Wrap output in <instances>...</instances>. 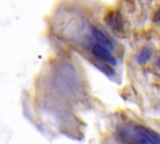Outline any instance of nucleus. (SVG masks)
<instances>
[{"mask_svg":"<svg viewBox=\"0 0 160 144\" xmlns=\"http://www.w3.org/2000/svg\"><path fill=\"white\" fill-rule=\"evenodd\" d=\"M91 51L99 60H101V61H104L109 65H115L116 64V59L114 58V55L110 53V50L105 49L104 46H101L99 44H92L91 45Z\"/></svg>","mask_w":160,"mask_h":144,"instance_id":"nucleus-1","label":"nucleus"},{"mask_svg":"<svg viewBox=\"0 0 160 144\" xmlns=\"http://www.w3.org/2000/svg\"><path fill=\"white\" fill-rule=\"evenodd\" d=\"M152 20L154 21H160V8L155 11V14L152 15Z\"/></svg>","mask_w":160,"mask_h":144,"instance_id":"nucleus-7","label":"nucleus"},{"mask_svg":"<svg viewBox=\"0 0 160 144\" xmlns=\"http://www.w3.org/2000/svg\"><path fill=\"white\" fill-rule=\"evenodd\" d=\"M135 131L138 133L139 138H142L152 144H160V135L155 133L154 130L146 128V126H135Z\"/></svg>","mask_w":160,"mask_h":144,"instance_id":"nucleus-2","label":"nucleus"},{"mask_svg":"<svg viewBox=\"0 0 160 144\" xmlns=\"http://www.w3.org/2000/svg\"><path fill=\"white\" fill-rule=\"evenodd\" d=\"M94 64H95L99 69H101L104 73H106L108 75H112V74H114V70L109 66V64H106V63H104V61L101 63V60H100V63H99V61H94Z\"/></svg>","mask_w":160,"mask_h":144,"instance_id":"nucleus-6","label":"nucleus"},{"mask_svg":"<svg viewBox=\"0 0 160 144\" xmlns=\"http://www.w3.org/2000/svg\"><path fill=\"white\" fill-rule=\"evenodd\" d=\"M91 33H92L94 39L98 41L96 44L104 46V48L108 49V50H112V49H114V43H112V40H111L105 33H102L101 30H99V29H96V28H92Z\"/></svg>","mask_w":160,"mask_h":144,"instance_id":"nucleus-3","label":"nucleus"},{"mask_svg":"<svg viewBox=\"0 0 160 144\" xmlns=\"http://www.w3.org/2000/svg\"><path fill=\"white\" fill-rule=\"evenodd\" d=\"M106 23L115 31H121L122 30V19L118 13H110L106 16Z\"/></svg>","mask_w":160,"mask_h":144,"instance_id":"nucleus-4","label":"nucleus"},{"mask_svg":"<svg viewBox=\"0 0 160 144\" xmlns=\"http://www.w3.org/2000/svg\"><path fill=\"white\" fill-rule=\"evenodd\" d=\"M150 59H151V50H150V49H142V50L139 53L138 58H136V60H138V63H139L140 65L146 64Z\"/></svg>","mask_w":160,"mask_h":144,"instance_id":"nucleus-5","label":"nucleus"}]
</instances>
